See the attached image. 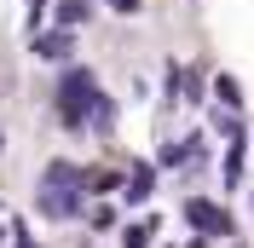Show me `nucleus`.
<instances>
[{
    "instance_id": "obj_10",
    "label": "nucleus",
    "mask_w": 254,
    "mask_h": 248,
    "mask_svg": "<svg viewBox=\"0 0 254 248\" xmlns=\"http://www.w3.org/2000/svg\"><path fill=\"white\" fill-rule=\"evenodd\" d=\"M17 248H29V237H23V243H17Z\"/></svg>"
},
{
    "instance_id": "obj_4",
    "label": "nucleus",
    "mask_w": 254,
    "mask_h": 248,
    "mask_svg": "<svg viewBox=\"0 0 254 248\" xmlns=\"http://www.w3.org/2000/svg\"><path fill=\"white\" fill-rule=\"evenodd\" d=\"M35 58H69V29H52V35H35Z\"/></svg>"
},
{
    "instance_id": "obj_5",
    "label": "nucleus",
    "mask_w": 254,
    "mask_h": 248,
    "mask_svg": "<svg viewBox=\"0 0 254 248\" xmlns=\"http://www.w3.org/2000/svg\"><path fill=\"white\" fill-rule=\"evenodd\" d=\"M150 185H156V179H150V168H133V173H127V190H122V196H127V202H150Z\"/></svg>"
},
{
    "instance_id": "obj_1",
    "label": "nucleus",
    "mask_w": 254,
    "mask_h": 248,
    "mask_svg": "<svg viewBox=\"0 0 254 248\" xmlns=\"http://www.w3.org/2000/svg\"><path fill=\"white\" fill-rule=\"evenodd\" d=\"M75 185H81V168H69V162H52L47 179H41V214H47V219H69V214L81 208Z\"/></svg>"
},
{
    "instance_id": "obj_2",
    "label": "nucleus",
    "mask_w": 254,
    "mask_h": 248,
    "mask_svg": "<svg viewBox=\"0 0 254 248\" xmlns=\"http://www.w3.org/2000/svg\"><path fill=\"white\" fill-rule=\"evenodd\" d=\"M98 87H93V69H69L58 81V122L64 127H87V110H93Z\"/></svg>"
},
{
    "instance_id": "obj_8",
    "label": "nucleus",
    "mask_w": 254,
    "mask_h": 248,
    "mask_svg": "<svg viewBox=\"0 0 254 248\" xmlns=\"http://www.w3.org/2000/svg\"><path fill=\"white\" fill-rule=\"evenodd\" d=\"M122 248H150V225H127V237H122Z\"/></svg>"
},
{
    "instance_id": "obj_6",
    "label": "nucleus",
    "mask_w": 254,
    "mask_h": 248,
    "mask_svg": "<svg viewBox=\"0 0 254 248\" xmlns=\"http://www.w3.org/2000/svg\"><path fill=\"white\" fill-rule=\"evenodd\" d=\"M214 98H220L225 110H237V104H243V87H237L231 75H220V81H214Z\"/></svg>"
},
{
    "instance_id": "obj_7",
    "label": "nucleus",
    "mask_w": 254,
    "mask_h": 248,
    "mask_svg": "<svg viewBox=\"0 0 254 248\" xmlns=\"http://www.w3.org/2000/svg\"><path fill=\"white\" fill-rule=\"evenodd\" d=\"M87 17V0H58V23L69 29V23H81Z\"/></svg>"
},
{
    "instance_id": "obj_9",
    "label": "nucleus",
    "mask_w": 254,
    "mask_h": 248,
    "mask_svg": "<svg viewBox=\"0 0 254 248\" xmlns=\"http://www.w3.org/2000/svg\"><path fill=\"white\" fill-rule=\"evenodd\" d=\"M110 6H116V12H127V17L139 12V0H110Z\"/></svg>"
},
{
    "instance_id": "obj_3",
    "label": "nucleus",
    "mask_w": 254,
    "mask_h": 248,
    "mask_svg": "<svg viewBox=\"0 0 254 248\" xmlns=\"http://www.w3.org/2000/svg\"><path fill=\"white\" fill-rule=\"evenodd\" d=\"M185 219H190L202 237H231V214H225V208H214V202H202V196L185 202Z\"/></svg>"
}]
</instances>
